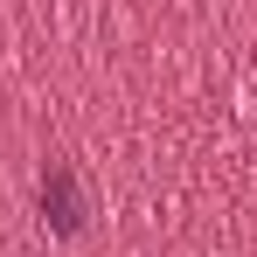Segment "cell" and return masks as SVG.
<instances>
[{"mask_svg": "<svg viewBox=\"0 0 257 257\" xmlns=\"http://www.w3.org/2000/svg\"><path fill=\"white\" fill-rule=\"evenodd\" d=\"M42 202H56V229H77V222H84V215H77V188H70V167H49Z\"/></svg>", "mask_w": 257, "mask_h": 257, "instance_id": "obj_1", "label": "cell"}]
</instances>
